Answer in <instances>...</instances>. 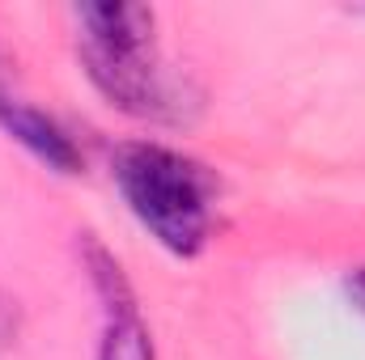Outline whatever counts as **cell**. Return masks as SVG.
Masks as SVG:
<instances>
[{
  "mask_svg": "<svg viewBox=\"0 0 365 360\" xmlns=\"http://www.w3.org/2000/svg\"><path fill=\"white\" fill-rule=\"evenodd\" d=\"M77 60L81 73L106 106L182 127L200 115L204 93L187 73H175L158 51V13L149 4L128 0H93L77 4Z\"/></svg>",
  "mask_w": 365,
  "mask_h": 360,
  "instance_id": "1",
  "label": "cell"
},
{
  "mask_svg": "<svg viewBox=\"0 0 365 360\" xmlns=\"http://www.w3.org/2000/svg\"><path fill=\"white\" fill-rule=\"evenodd\" d=\"M110 179L140 229L175 259H195L217 225V174L158 140H128L110 153Z\"/></svg>",
  "mask_w": 365,
  "mask_h": 360,
  "instance_id": "2",
  "label": "cell"
},
{
  "mask_svg": "<svg viewBox=\"0 0 365 360\" xmlns=\"http://www.w3.org/2000/svg\"><path fill=\"white\" fill-rule=\"evenodd\" d=\"M0 132H4L9 140H17L30 157H38L47 170L64 174V179H73V174L86 170V157H81L77 140L68 136V127H64L56 115H47V110L30 106V102H21V97L0 93Z\"/></svg>",
  "mask_w": 365,
  "mask_h": 360,
  "instance_id": "3",
  "label": "cell"
},
{
  "mask_svg": "<svg viewBox=\"0 0 365 360\" xmlns=\"http://www.w3.org/2000/svg\"><path fill=\"white\" fill-rule=\"evenodd\" d=\"M98 360H158L153 331L145 327L140 305H128V309H110V314H102Z\"/></svg>",
  "mask_w": 365,
  "mask_h": 360,
  "instance_id": "4",
  "label": "cell"
},
{
  "mask_svg": "<svg viewBox=\"0 0 365 360\" xmlns=\"http://www.w3.org/2000/svg\"><path fill=\"white\" fill-rule=\"evenodd\" d=\"M344 292H349V305H353V309L365 318V263L344 275Z\"/></svg>",
  "mask_w": 365,
  "mask_h": 360,
  "instance_id": "5",
  "label": "cell"
},
{
  "mask_svg": "<svg viewBox=\"0 0 365 360\" xmlns=\"http://www.w3.org/2000/svg\"><path fill=\"white\" fill-rule=\"evenodd\" d=\"M349 13H353V17H365V4H353V9H349Z\"/></svg>",
  "mask_w": 365,
  "mask_h": 360,
  "instance_id": "6",
  "label": "cell"
}]
</instances>
